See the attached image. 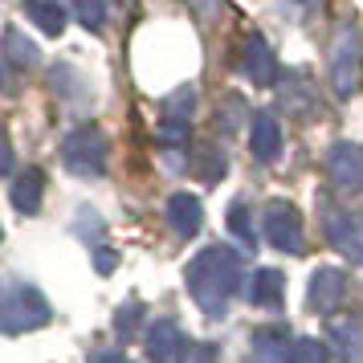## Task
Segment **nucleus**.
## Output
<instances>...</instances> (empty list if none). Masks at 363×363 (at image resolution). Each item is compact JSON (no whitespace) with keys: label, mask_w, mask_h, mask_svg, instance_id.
<instances>
[{"label":"nucleus","mask_w":363,"mask_h":363,"mask_svg":"<svg viewBox=\"0 0 363 363\" xmlns=\"http://www.w3.org/2000/svg\"><path fill=\"white\" fill-rule=\"evenodd\" d=\"M184 281H188V294L200 311L216 318V314L229 311L233 294L241 290V253L229 245H208L204 253H196L188 269H184Z\"/></svg>","instance_id":"1"},{"label":"nucleus","mask_w":363,"mask_h":363,"mask_svg":"<svg viewBox=\"0 0 363 363\" xmlns=\"http://www.w3.org/2000/svg\"><path fill=\"white\" fill-rule=\"evenodd\" d=\"M53 318L50 302H45V294L37 290V286H29V281H0V330L4 335H21V330H37L45 327Z\"/></svg>","instance_id":"2"},{"label":"nucleus","mask_w":363,"mask_h":363,"mask_svg":"<svg viewBox=\"0 0 363 363\" xmlns=\"http://www.w3.org/2000/svg\"><path fill=\"white\" fill-rule=\"evenodd\" d=\"M106 155H111V143H106V131L99 123H82L62 139V164L74 172V176H102L106 172Z\"/></svg>","instance_id":"3"},{"label":"nucleus","mask_w":363,"mask_h":363,"mask_svg":"<svg viewBox=\"0 0 363 363\" xmlns=\"http://www.w3.org/2000/svg\"><path fill=\"white\" fill-rule=\"evenodd\" d=\"M262 233L265 241L281 253H302L306 245V233H302V213H298L290 200H269L262 208Z\"/></svg>","instance_id":"4"},{"label":"nucleus","mask_w":363,"mask_h":363,"mask_svg":"<svg viewBox=\"0 0 363 363\" xmlns=\"http://www.w3.org/2000/svg\"><path fill=\"white\" fill-rule=\"evenodd\" d=\"M323 233L347 262L363 265V213L339 208V204H323Z\"/></svg>","instance_id":"5"},{"label":"nucleus","mask_w":363,"mask_h":363,"mask_svg":"<svg viewBox=\"0 0 363 363\" xmlns=\"http://www.w3.org/2000/svg\"><path fill=\"white\" fill-rule=\"evenodd\" d=\"M359 74H363V57H359V41L351 33H343L330 50V86L339 99H351L359 90Z\"/></svg>","instance_id":"6"},{"label":"nucleus","mask_w":363,"mask_h":363,"mask_svg":"<svg viewBox=\"0 0 363 363\" xmlns=\"http://www.w3.org/2000/svg\"><path fill=\"white\" fill-rule=\"evenodd\" d=\"M327 180L339 192H359L363 188V151L355 143H335L327 151Z\"/></svg>","instance_id":"7"},{"label":"nucleus","mask_w":363,"mask_h":363,"mask_svg":"<svg viewBox=\"0 0 363 363\" xmlns=\"http://www.w3.org/2000/svg\"><path fill=\"white\" fill-rule=\"evenodd\" d=\"M347 298V274L335 265H318L311 274V290H306V306L314 314H330Z\"/></svg>","instance_id":"8"},{"label":"nucleus","mask_w":363,"mask_h":363,"mask_svg":"<svg viewBox=\"0 0 363 363\" xmlns=\"http://www.w3.org/2000/svg\"><path fill=\"white\" fill-rule=\"evenodd\" d=\"M241 69L253 86H274L278 82V62H274V50L265 45L262 33H249L245 45H241Z\"/></svg>","instance_id":"9"},{"label":"nucleus","mask_w":363,"mask_h":363,"mask_svg":"<svg viewBox=\"0 0 363 363\" xmlns=\"http://www.w3.org/2000/svg\"><path fill=\"white\" fill-rule=\"evenodd\" d=\"M184 351H188V339H184V330L172 318L151 323V330H147V359L151 363H180Z\"/></svg>","instance_id":"10"},{"label":"nucleus","mask_w":363,"mask_h":363,"mask_svg":"<svg viewBox=\"0 0 363 363\" xmlns=\"http://www.w3.org/2000/svg\"><path fill=\"white\" fill-rule=\"evenodd\" d=\"M290 330L286 327H257L253 339H249V351H253V363H286L290 359Z\"/></svg>","instance_id":"11"},{"label":"nucleus","mask_w":363,"mask_h":363,"mask_svg":"<svg viewBox=\"0 0 363 363\" xmlns=\"http://www.w3.org/2000/svg\"><path fill=\"white\" fill-rule=\"evenodd\" d=\"M167 225L176 229V237H196L200 225H204V208H200V200L192 192H176V196H167Z\"/></svg>","instance_id":"12"},{"label":"nucleus","mask_w":363,"mask_h":363,"mask_svg":"<svg viewBox=\"0 0 363 363\" xmlns=\"http://www.w3.org/2000/svg\"><path fill=\"white\" fill-rule=\"evenodd\" d=\"M327 347L347 363L363 359V323L359 318H339V323H330L327 327Z\"/></svg>","instance_id":"13"},{"label":"nucleus","mask_w":363,"mask_h":363,"mask_svg":"<svg viewBox=\"0 0 363 363\" xmlns=\"http://www.w3.org/2000/svg\"><path fill=\"white\" fill-rule=\"evenodd\" d=\"M249 302L262 306V311H278L281 302H286V278H281L278 269H257L249 278Z\"/></svg>","instance_id":"14"},{"label":"nucleus","mask_w":363,"mask_h":363,"mask_svg":"<svg viewBox=\"0 0 363 363\" xmlns=\"http://www.w3.org/2000/svg\"><path fill=\"white\" fill-rule=\"evenodd\" d=\"M249 147L257 160H278L281 155V127L274 115H253L249 123Z\"/></svg>","instance_id":"15"},{"label":"nucleus","mask_w":363,"mask_h":363,"mask_svg":"<svg viewBox=\"0 0 363 363\" xmlns=\"http://www.w3.org/2000/svg\"><path fill=\"white\" fill-rule=\"evenodd\" d=\"M41 192H45V176L41 167H25L17 180H13V208L25 216L41 213Z\"/></svg>","instance_id":"16"},{"label":"nucleus","mask_w":363,"mask_h":363,"mask_svg":"<svg viewBox=\"0 0 363 363\" xmlns=\"http://www.w3.org/2000/svg\"><path fill=\"white\" fill-rule=\"evenodd\" d=\"M25 17L33 21L45 37L66 33V4L62 0H25Z\"/></svg>","instance_id":"17"},{"label":"nucleus","mask_w":363,"mask_h":363,"mask_svg":"<svg viewBox=\"0 0 363 363\" xmlns=\"http://www.w3.org/2000/svg\"><path fill=\"white\" fill-rule=\"evenodd\" d=\"M0 53H4V62H13V66H21V69H33L37 62H41V50L21 33L17 25L4 29V37H0Z\"/></svg>","instance_id":"18"},{"label":"nucleus","mask_w":363,"mask_h":363,"mask_svg":"<svg viewBox=\"0 0 363 363\" xmlns=\"http://www.w3.org/2000/svg\"><path fill=\"white\" fill-rule=\"evenodd\" d=\"M286 363H327V343H318V339H298L290 347V359Z\"/></svg>","instance_id":"19"},{"label":"nucleus","mask_w":363,"mask_h":363,"mask_svg":"<svg viewBox=\"0 0 363 363\" xmlns=\"http://www.w3.org/2000/svg\"><path fill=\"white\" fill-rule=\"evenodd\" d=\"M74 17L82 21L86 29H102V21H106V0H74Z\"/></svg>","instance_id":"20"},{"label":"nucleus","mask_w":363,"mask_h":363,"mask_svg":"<svg viewBox=\"0 0 363 363\" xmlns=\"http://www.w3.org/2000/svg\"><path fill=\"white\" fill-rule=\"evenodd\" d=\"M192 106H196V94H192V90H176V94L164 102V118H188Z\"/></svg>","instance_id":"21"},{"label":"nucleus","mask_w":363,"mask_h":363,"mask_svg":"<svg viewBox=\"0 0 363 363\" xmlns=\"http://www.w3.org/2000/svg\"><path fill=\"white\" fill-rule=\"evenodd\" d=\"M139 318H143V302H127V306L115 314V330L127 339V335H135V330H139Z\"/></svg>","instance_id":"22"},{"label":"nucleus","mask_w":363,"mask_h":363,"mask_svg":"<svg viewBox=\"0 0 363 363\" xmlns=\"http://www.w3.org/2000/svg\"><path fill=\"white\" fill-rule=\"evenodd\" d=\"M229 229L245 241V245H253V220H249V204H233L229 208Z\"/></svg>","instance_id":"23"},{"label":"nucleus","mask_w":363,"mask_h":363,"mask_svg":"<svg viewBox=\"0 0 363 363\" xmlns=\"http://www.w3.org/2000/svg\"><path fill=\"white\" fill-rule=\"evenodd\" d=\"M160 139L172 143V147L188 143V118H164V123H160Z\"/></svg>","instance_id":"24"},{"label":"nucleus","mask_w":363,"mask_h":363,"mask_svg":"<svg viewBox=\"0 0 363 363\" xmlns=\"http://www.w3.org/2000/svg\"><path fill=\"white\" fill-rule=\"evenodd\" d=\"M200 160H204V164H200V176H204V180H216V176L225 172V160H220L216 151H200Z\"/></svg>","instance_id":"25"},{"label":"nucleus","mask_w":363,"mask_h":363,"mask_svg":"<svg viewBox=\"0 0 363 363\" xmlns=\"http://www.w3.org/2000/svg\"><path fill=\"white\" fill-rule=\"evenodd\" d=\"M180 363H216V351H213V347H204V343H200V347H188Z\"/></svg>","instance_id":"26"},{"label":"nucleus","mask_w":363,"mask_h":363,"mask_svg":"<svg viewBox=\"0 0 363 363\" xmlns=\"http://www.w3.org/2000/svg\"><path fill=\"white\" fill-rule=\"evenodd\" d=\"M94 265H99V274H115L118 253H115V249H99V253H94Z\"/></svg>","instance_id":"27"},{"label":"nucleus","mask_w":363,"mask_h":363,"mask_svg":"<svg viewBox=\"0 0 363 363\" xmlns=\"http://www.w3.org/2000/svg\"><path fill=\"white\" fill-rule=\"evenodd\" d=\"M188 4L196 9L200 17H216V13H220V0H188Z\"/></svg>","instance_id":"28"},{"label":"nucleus","mask_w":363,"mask_h":363,"mask_svg":"<svg viewBox=\"0 0 363 363\" xmlns=\"http://www.w3.org/2000/svg\"><path fill=\"white\" fill-rule=\"evenodd\" d=\"M90 363H131V359H127L123 351H94V355H90Z\"/></svg>","instance_id":"29"},{"label":"nucleus","mask_w":363,"mask_h":363,"mask_svg":"<svg viewBox=\"0 0 363 363\" xmlns=\"http://www.w3.org/2000/svg\"><path fill=\"white\" fill-rule=\"evenodd\" d=\"M9 167H13V147H9V139L0 135V176H9Z\"/></svg>","instance_id":"30"},{"label":"nucleus","mask_w":363,"mask_h":363,"mask_svg":"<svg viewBox=\"0 0 363 363\" xmlns=\"http://www.w3.org/2000/svg\"><path fill=\"white\" fill-rule=\"evenodd\" d=\"M0 86H4V66H0Z\"/></svg>","instance_id":"31"},{"label":"nucleus","mask_w":363,"mask_h":363,"mask_svg":"<svg viewBox=\"0 0 363 363\" xmlns=\"http://www.w3.org/2000/svg\"><path fill=\"white\" fill-rule=\"evenodd\" d=\"M298 4H306V0H298Z\"/></svg>","instance_id":"32"}]
</instances>
